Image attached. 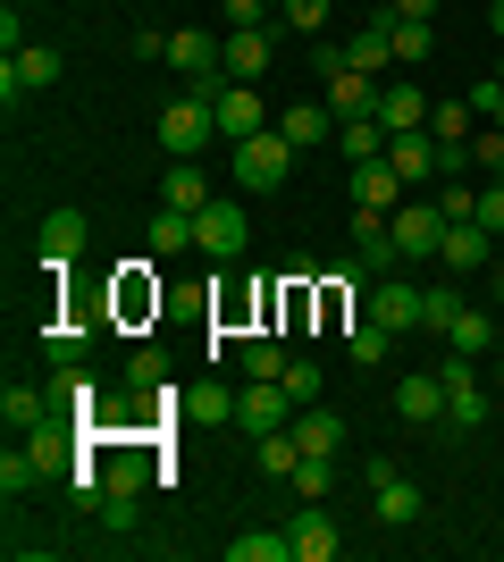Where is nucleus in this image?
<instances>
[{"instance_id":"obj_1","label":"nucleus","mask_w":504,"mask_h":562,"mask_svg":"<svg viewBox=\"0 0 504 562\" xmlns=\"http://www.w3.org/2000/svg\"><path fill=\"white\" fill-rule=\"evenodd\" d=\"M294 160H303V151H294L278 126H261V135L236 143V186H244V193H278V186L294 177Z\"/></svg>"},{"instance_id":"obj_2","label":"nucleus","mask_w":504,"mask_h":562,"mask_svg":"<svg viewBox=\"0 0 504 562\" xmlns=\"http://www.w3.org/2000/svg\"><path fill=\"white\" fill-rule=\"evenodd\" d=\"M446 227H455V218L437 211L429 193H412L404 211L387 218V235H395V252H404V260H421V269H429V260H437V252H446Z\"/></svg>"},{"instance_id":"obj_3","label":"nucleus","mask_w":504,"mask_h":562,"mask_svg":"<svg viewBox=\"0 0 504 562\" xmlns=\"http://www.w3.org/2000/svg\"><path fill=\"white\" fill-rule=\"evenodd\" d=\"M294 412H303V403L287 395V378H244V395H236L244 437H278V428H294Z\"/></svg>"},{"instance_id":"obj_4","label":"nucleus","mask_w":504,"mask_h":562,"mask_svg":"<svg viewBox=\"0 0 504 562\" xmlns=\"http://www.w3.org/2000/svg\"><path fill=\"white\" fill-rule=\"evenodd\" d=\"M437 378H446V428H488V386H480V361L471 352H446L437 361Z\"/></svg>"},{"instance_id":"obj_5","label":"nucleus","mask_w":504,"mask_h":562,"mask_svg":"<svg viewBox=\"0 0 504 562\" xmlns=\"http://www.w3.org/2000/svg\"><path fill=\"white\" fill-rule=\"evenodd\" d=\"M152 135L168 143V160H193V151L219 135V110H211V101H193V93H177V101L160 110V126H152Z\"/></svg>"},{"instance_id":"obj_6","label":"nucleus","mask_w":504,"mask_h":562,"mask_svg":"<svg viewBox=\"0 0 504 562\" xmlns=\"http://www.w3.org/2000/svg\"><path fill=\"white\" fill-rule=\"evenodd\" d=\"M387 168H395L412 193H429L437 177H446V143H437L429 126H412V135H387Z\"/></svg>"},{"instance_id":"obj_7","label":"nucleus","mask_w":504,"mask_h":562,"mask_svg":"<svg viewBox=\"0 0 504 562\" xmlns=\"http://www.w3.org/2000/svg\"><path fill=\"white\" fill-rule=\"evenodd\" d=\"M59 68H68V59H59L51 43H25V50H9V59H0V101L18 110L25 93H43V85H59Z\"/></svg>"},{"instance_id":"obj_8","label":"nucleus","mask_w":504,"mask_h":562,"mask_svg":"<svg viewBox=\"0 0 504 562\" xmlns=\"http://www.w3.org/2000/svg\"><path fill=\"white\" fill-rule=\"evenodd\" d=\"M269 59H278V25H244V34H227V43H219V68H227V85H261Z\"/></svg>"},{"instance_id":"obj_9","label":"nucleus","mask_w":504,"mask_h":562,"mask_svg":"<svg viewBox=\"0 0 504 562\" xmlns=\"http://www.w3.org/2000/svg\"><path fill=\"white\" fill-rule=\"evenodd\" d=\"M361 303H370V319H379V328H395V336L421 328V285H412V278H379Z\"/></svg>"},{"instance_id":"obj_10","label":"nucleus","mask_w":504,"mask_h":562,"mask_svg":"<svg viewBox=\"0 0 504 562\" xmlns=\"http://www.w3.org/2000/svg\"><path fill=\"white\" fill-rule=\"evenodd\" d=\"M429 110H437V101L421 93L412 76H387V85H379V126H387V135H412V126H429Z\"/></svg>"},{"instance_id":"obj_11","label":"nucleus","mask_w":504,"mask_h":562,"mask_svg":"<svg viewBox=\"0 0 504 562\" xmlns=\"http://www.w3.org/2000/svg\"><path fill=\"white\" fill-rule=\"evenodd\" d=\"M404 202H412V186H404V177H395L387 160H361V168H354V211H379V218H395Z\"/></svg>"},{"instance_id":"obj_12","label":"nucleus","mask_w":504,"mask_h":562,"mask_svg":"<svg viewBox=\"0 0 504 562\" xmlns=\"http://www.w3.org/2000/svg\"><path fill=\"white\" fill-rule=\"evenodd\" d=\"M244 235H253V227H244V211H236V202H211V211L193 218V252L236 260V252H244Z\"/></svg>"},{"instance_id":"obj_13","label":"nucleus","mask_w":504,"mask_h":562,"mask_svg":"<svg viewBox=\"0 0 504 562\" xmlns=\"http://www.w3.org/2000/svg\"><path fill=\"white\" fill-rule=\"evenodd\" d=\"M287 538H294V562H328L345 529H336V513H328V504H303V513L287 520Z\"/></svg>"},{"instance_id":"obj_14","label":"nucleus","mask_w":504,"mask_h":562,"mask_svg":"<svg viewBox=\"0 0 504 562\" xmlns=\"http://www.w3.org/2000/svg\"><path fill=\"white\" fill-rule=\"evenodd\" d=\"M395 420H412V428L446 420V378H437V370H412L404 386H395Z\"/></svg>"},{"instance_id":"obj_15","label":"nucleus","mask_w":504,"mask_h":562,"mask_svg":"<svg viewBox=\"0 0 504 562\" xmlns=\"http://www.w3.org/2000/svg\"><path fill=\"white\" fill-rule=\"evenodd\" d=\"M328 110H336V117H379V76L345 59V68L328 76Z\"/></svg>"},{"instance_id":"obj_16","label":"nucleus","mask_w":504,"mask_h":562,"mask_svg":"<svg viewBox=\"0 0 504 562\" xmlns=\"http://www.w3.org/2000/svg\"><path fill=\"white\" fill-rule=\"evenodd\" d=\"M211 202H219V193H211V177H202L193 160H177V168L160 177V211H186V218H202Z\"/></svg>"},{"instance_id":"obj_17","label":"nucleus","mask_w":504,"mask_h":562,"mask_svg":"<svg viewBox=\"0 0 504 562\" xmlns=\"http://www.w3.org/2000/svg\"><path fill=\"white\" fill-rule=\"evenodd\" d=\"M488 244H496V235H488L480 218H455V227H446V252H437V269L471 278V269H488Z\"/></svg>"},{"instance_id":"obj_18","label":"nucleus","mask_w":504,"mask_h":562,"mask_svg":"<svg viewBox=\"0 0 504 562\" xmlns=\"http://www.w3.org/2000/svg\"><path fill=\"white\" fill-rule=\"evenodd\" d=\"M34 244H43V269H76V252H85V211H51Z\"/></svg>"},{"instance_id":"obj_19","label":"nucleus","mask_w":504,"mask_h":562,"mask_svg":"<svg viewBox=\"0 0 504 562\" xmlns=\"http://www.w3.org/2000/svg\"><path fill=\"white\" fill-rule=\"evenodd\" d=\"M51 412H59V403H51V386H18V378H9V395H0V420H9V437H34Z\"/></svg>"},{"instance_id":"obj_20","label":"nucleus","mask_w":504,"mask_h":562,"mask_svg":"<svg viewBox=\"0 0 504 562\" xmlns=\"http://www.w3.org/2000/svg\"><path fill=\"white\" fill-rule=\"evenodd\" d=\"M278 135H287L294 151H312V143H336V110H328V101H294V110L278 117Z\"/></svg>"},{"instance_id":"obj_21","label":"nucleus","mask_w":504,"mask_h":562,"mask_svg":"<svg viewBox=\"0 0 504 562\" xmlns=\"http://www.w3.org/2000/svg\"><path fill=\"white\" fill-rule=\"evenodd\" d=\"M387 59H395V68H429V59H437V34L387 9Z\"/></svg>"},{"instance_id":"obj_22","label":"nucleus","mask_w":504,"mask_h":562,"mask_svg":"<svg viewBox=\"0 0 504 562\" xmlns=\"http://www.w3.org/2000/svg\"><path fill=\"white\" fill-rule=\"evenodd\" d=\"M211 110H219V135H236V143L269 126V117H261V93H253V85H227V93H219Z\"/></svg>"},{"instance_id":"obj_23","label":"nucleus","mask_w":504,"mask_h":562,"mask_svg":"<svg viewBox=\"0 0 504 562\" xmlns=\"http://www.w3.org/2000/svg\"><path fill=\"white\" fill-rule=\"evenodd\" d=\"M168 68L186 76V85H193V76H211V68H219V34H202V25L168 34Z\"/></svg>"},{"instance_id":"obj_24","label":"nucleus","mask_w":504,"mask_h":562,"mask_svg":"<svg viewBox=\"0 0 504 562\" xmlns=\"http://www.w3.org/2000/svg\"><path fill=\"white\" fill-rule=\"evenodd\" d=\"M336 151H345V160H387V126L379 117H336Z\"/></svg>"},{"instance_id":"obj_25","label":"nucleus","mask_w":504,"mask_h":562,"mask_svg":"<svg viewBox=\"0 0 504 562\" xmlns=\"http://www.w3.org/2000/svg\"><path fill=\"white\" fill-rule=\"evenodd\" d=\"M51 403H59V412H76V420H93L101 386H93L85 370H76V361H59V370H51Z\"/></svg>"},{"instance_id":"obj_26","label":"nucleus","mask_w":504,"mask_h":562,"mask_svg":"<svg viewBox=\"0 0 504 562\" xmlns=\"http://www.w3.org/2000/svg\"><path fill=\"white\" fill-rule=\"evenodd\" d=\"M370 504H379V520H387V529H412V520H421V487H412L404 470H395L387 487H370Z\"/></svg>"},{"instance_id":"obj_27","label":"nucleus","mask_w":504,"mask_h":562,"mask_svg":"<svg viewBox=\"0 0 504 562\" xmlns=\"http://www.w3.org/2000/svg\"><path fill=\"white\" fill-rule=\"evenodd\" d=\"M462 311H471V303H462V285H421V336H446Z\"/></svg>"},{"instance_id":"obj_28","label":"nucleus","mask_w":504,"mask_h":562,"mask_svg":"<svg viewBox=\"0 0 504 562\" xmlns=\"http://www.w3.org/2000/svg\"><path fill=\"white\" fill-rule=\"evenodd\" d=\"M294 446L303 453H345V420H336V412H294Z\"/></svg>"},{"instance_id":"obj_29","label":"nucleus","mask_w":504,"mask_h":562,"mask_svg":"<svg viewBox=\"0 0 504 562\" xmlns=\"http://www.w3.org/2000/svg\"><path fill=\"white\" fill-rule=\"evenodd\" d=\"M294 495H303V504H328L336 495V453H303V462H294V479H287Z\"/></svg>"},{"instance_id":"obj_30","label":"nucleus","mask_w":504,"mask_h":562,"mask_svg":"<svg viewBox=\"0 0 504 562\" xmlns=\"http://www.w3.org/2000/svg\"><path fill=\"white\" fill-rule=\"evenodd\" d=\"M227 562H294V538L287 529H244V538L227 546Z\"/></svg>"},{"instance_id":"obj_31","label":"nucleus","mask_w":504,"mask_h":562,"mask_svg":"<svg viewBox=\"0 0 504 562\" xmlns=\"http://www.w3.org/2000/svg\"><path fill=\"white\" fill-rule=\"evenodd\" d=\"M345 352H354V370H379L387 352H395V328H379V319H354V336H345Z\"/></svg>"},{"instance_id":"obj_32","label":"nucleus","mask_w":504,"mask_h":562,"mask_svg":"<svg viewBox=\"0 0 504 562\" xmlns=\"http://www.w3.org/2000/svg\"><path fill=\"white\" fill-rule=\"evenodd\" d=\"M43 479H51V470L34 462V453H18V446L0 453V495H9V504H18V495H34V487H43Z\"/></svg>"},{"instance_id":"obj_33","label":"nucleus","mask_w":504,"mask_h":562,"mask_svg":"<svg viewBox=\"0 0 504 562\" xmlns=\"http://www.w3.org/2000/svg\"><path fill=\"white\" fill-rule=\"evenodd\" d=\"M152 252H160V260L193 252V218L186 211H152Z\"/></svg>"},{"instance_id":"obj_34","label":"nucleus","mask_w":504,"mask_h":562,"mask_svg":"<svg viewBox=\"0 0 504 562\" xmlns=\"http://www.w3.org/2000/svg\"><path fill=\"white\" fill-rule=\"evenodd\" d=\"M488 345H496V328H488V311H462L455 328H446V352H471V361H480Z\"/></svg>"},{"instance_id":"obj_35","label":"nucleus","mask_w":504,"mask_h":562,"mask_svg":"<svg viewBox=\"0 0 504 562\" xmlns=\"http://www.w3.org/2000/svg\"><path fill=\"white\" fill-rule=\"evenodd\" d=\"M253 446H261V479H294V462H303L294 428H278V437H253Z\"/></svg>"},{"instance_id":"obj_36","label":"nucleus","mask_w":504,"mask_h":562,"mask_svg":"<svg viewBox=\"0 0 504 562\" xmlns=\"http://www.w3.org/2000/svg\"><path fill=\"white\" fill-rule=\"evenodd\" d=\"M244 378H287V345L278 336H244Z\"/></svg>"},{"instance_id":"obj_37","label":"nucleus","mask_w":504,"mask_h":562,"mask_svg":"<svg viewBox=\"0 0 504 562\" xmlns=\"http://www.w3.org/2000/svg\"><path fill=\"white\" fill-rule=\"evenodd\" d=\"M186 412H193V420H236V395H227V386H193Z\"/></svg>"},{"instance_id":"obj_38","label":"nucleus","mask_w":504,"mask_h":562,"mask_svg":"<svg viewBox=\"0 0 504 562\" xmlns=\"http://www.w3.org/2000/svg\"><path fill=\"white\" fill-rule=\"evenodd\" d=\"M320 25H328V0H287L278 34H320Z\"/></svg>"},{"instance_id":"obj_39","label":"nucleus","mask_w":504,"mask_h":562,"mask_svg":"<svg viewBox=\"0 0 504 562\" xmlns=\"http://www.w3.org/2000/svg\"><path fill=\"white\" fill-rule=\"evenodd\" d=\"M144 479H152L144 453H119V462H110V495H144Z\"/></svg>"},{"instance_id":"obj_40","label":"nucleus","mask_w":504,"mask_h":562,"mask_svg":"<svg viewBox=\"0 0 504 562\" xmlns=\"http://www.w3.org/2000/svg\"><path fill=\"white\" fill-rule=\"evenodd\" d=\"M219 18H227V34H244V25H278V18H269V0H219Z\"/></svg>"},{"instance_id":"obj_41","label":"nucleus","mask_w":504,"mask_h":562,"mask_svg":"<svg viewBox=\"0 0 504 562\" xmlns=\"http://www.w3.org/2000/svg\"><path fill=\"white\" fill-rule=\"evenodd\" d=\"M287 395L294 403H320V361H287Z\"/></svg>"},{"instance_id":"obj_42","label":"nucleus","mask_w":504,"mask_h":562,"mask_svg":"<svg viewBox=\"0 0 504 562\" xmlns=\"http://www.w3.org/2000/svg\"><path fill=\"white\" fill-rule=\"evenodd\" d=\"M471 160H480L488 177H504V135H496V126H480V135H471Z\"/></svg>"},{"instance_id":"obj_43","label":"nucleus","mask_w":504,"mask_h":562,"mask_svg":"<svg viewBox=\"0 0 504 562\" xmlns=\"http://www.w3.org/2000/svg\"><path fill=\"white\" fill-rule=\"evenodd\" d=\"M135 520H144V504H135V495H110V504H101V529H119V538L135 529Z\"/></svg>"},{"instance_id":"obj_44","label":"nucleus","mask_w":504,"mask_h":562,"mask_svg":"<svg viewBox=\"0 0 504 562\" xmlns=\"http://www.w3.org/2000/svg\"><path fill=\"white\" fill-rule=\"evenodd\" d=\"M471 218H480V227H488V235H496V244H504V186H488L480 202H471Z\"/></svg>"},{"instance_id":"obj_45","label":"nucleus","mask_w":504,"mask_h":562,"mask_svg":"<svg viewBox=\"0 0 504 562\" xmlns=\"http://www.w3.org/2000/svg\"><path fill=\"white\" fill-rule=\"evenodd\" d=\"M160 352H135V361H126V386H144V395H160Z\"/></svg>"},{"instance_id":"obj_46","label":"nucleus","mask_w":504,"mask_h":562,"mask_svg":"<svg viewBox=\"0 0 504 562\" xmlns=\"http://www.w3.org/2000/svg\"><path fill=\"white\" fill-rule=\"evenodd\" d=\"M43 345H51V361H76V352L93 345V336H85V328H51V336H43Z\"/></svg>"},{"instance_id":"obj_47","label":"nucleus","mask_w":504,"mask_h":562,"mask_svg":"<svg viewBox=\"0 0 504 562\" xmlns=\"http://www.w3.org/2000/svg\"><path fill=\"white\" fill-rule=\"evenodd\" d=\"M462 101H471V110H480V117H496V101H504V76H480V85H471V93H462Z\"/></svg>"},{"instance_id":"obj_48","label":"nucleus","mask_w":504,"mask_h":562,"mask_svg":"<svg viewBox=\"0 0 504 562\" xmlns=\"http://www.w3.org/2000/svg\"><path fill=\"white\" fill-rule=\"evenodd\" d=\"M429 202H437V211H446V218H471V202H480V193H462V186H437Z\"/></svg>"},{"instance_id":"obj_49","label":"nucleus","mask_w":504,"mask_h":562,"mask_svg":"<svg viewBox=\"0 0 504 562\" xmlns=\"http://www.w3.org/2000/svg\"><path fill=\"white\" fill-rule=\"evenodd\" d=\"M135 59H152V68H168V34H160V25H144V34H135Z\"/></svg>"},{"instance_id":"obj_50","label":"nucleus","mask_w":504,"mask_h":562,"mask_svg":"<svg viewBox=\"0 0 504 562\" xmlns=\"http://www.w3.org/2000/svg\"><path fill=\"white\" fill-rule=\"evenodd\" d=\"M387 9H395V18H412V25H429V18H437V0H387Z\"/></svg>"},{"instance_id":"obj_51","label":"nucleus","mask_w":504,"mask_h":562,"mask_svg":"<svg viewBox=\"0 0 504 562\" xmlns=\"http://www.w3.org/2000/svg\"><path fill=\"white\" fill-rule=\"evenodd\" d=\"M488 25H496V43H504V0H488Z\"/></svg>"},{"instance_id":"obj_52","label":"nucleus","mask_w":504,"mask_h":562,"mask_svg":"<svg viewBox=\"0 0 504 562\" xmlns=\"http://www.w3.org/2000/svg\"><path fill=\"white\" fill-rule=\"evenodd\" d=\"M488 378H496V386H504V352H496V361H488Z\"/></svg>"},{"instance_id":"obj_53","label":"nucleus","mask_w":504,"mask_h":562,"mask_svg":"<svg viewBox=\"0 0 504 562\" xmlns=\"http://www.w3.org/2000/svg\"><path fill=\"white\" fill-rule=\"evenodd\" d=\"M488 126H496V135H504V101H496V117H488Z\"/></svg>"},{"instance_id":"obj_54","label":"nucleus","mask_w":504,"mask_h":562,"mask_svg":"<svg viewBox=\"0 0 504 562\" xmlns=\"http://www.w3.org/2000/svg\"><path fill=\"white\" fill-rule=\"evenodd\" d=\"M496 311H504V269H496Z\"/></svg>"},{"instance_id":"obj_55","label":"nucleus","mask_w":504,"mask_h":562,"mask_svg":"<svg viewBox=\"0 0 504 562\" xmlns=\"http://www.w3.org/2000/svg\"><path fill=\"white\" fill-rule=\"evenodd\" d=\"M496 76H504V59H496Z\"/></svg>"},{"instance_id":"obj_56","label":"nucleus","mask_w":504,"mask_h":562,"mask_svg":"<svg viewBox=\"0 0 504 562\" xmlns=\"http://www.w3.org/2000/svg\"><path fill=\"white\" fill-rule=\"evenodd\" d=\"M18 9H25V0H18Z\"/></svg>"}]
</instances>
